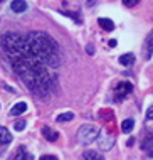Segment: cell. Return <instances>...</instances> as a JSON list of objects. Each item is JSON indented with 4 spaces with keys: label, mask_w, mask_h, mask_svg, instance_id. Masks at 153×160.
I'll return each mask as SVG.
<instances>
[{
    "label": "cell",
    "mask_w": 153,
    "mask_h": 160,
    "mask_svg": "<svg viewBox=\"0 0 153 160\" xmlns=\"http://www.w3.org/2000/svg\"><path fill=\"white\" fill-rule=\"evenodd\" d=\"M29 49L42 64L47 68H59L61 64V54H59V46L47 32L42 31H32L25 34Z\"/></svg>",
    "instance_id": "6da1fadb"
},
{
    "label": "cell",
    "mask_w": 153,
    "mask_h": 160,
    "mask_svg": "<svg viewBox=\"0 0 153 160\" xmlns=\"http://www.w3.org/2000/svg\"><path fill=\"white\" fill-rule=\"evenodd\" d=\"M98 135H99L98 128L93 127V125H82V127L77 130V140H79V143H82V145L93 143L96 138H98Z\"/></svg>",
    "instance_id": "7a4b0ae2"
},
{
    "label": "cell",
    "mask_w": 153,
    "mask_h": 160,
    "mask_svg": "<svg viewBox=\"0 0 153 160\" xmlns=\"http://www.w3.org/2000/svg\"><path fill=\"white\" fill-rule=\"evenodd\" d=\"M96 140H98V145H99L101 150H109L113 145H115V135H113L108 128H104L103 132L98 135Z\"/></svg>",
    "instance_id": "3957f363"
},
{
    "label": "cell",
    "mask_w": 153,
    "mask_h": 160,
    "mask_svg": "<svg viewBox=\"0 0 153 160\" xmlns=\"http://www.w3.org/2000/svg\"><path fill=\"white\" fill-rule=\"evenodd\" d=\"M133 91V84L128 83V81H121V83L116 84L115 88V99L116 101H121V99H125L128 94H131Z\"/></svg>",
    "instance_id": "277c9868"
},
{
    "label": "cell",
    "mask_w": 153,
    "mask_h": 160,
    "mask_svg": "<svg viewBox=\"0 0 153 160\" xmlns=\"http://www.w3.org/2000/svg\"><path fill=\"white\" fill-rule=\"evenodd\" d=\"M151 56H153V31L148 34L145 42H143V58L151 59Z\"/></svg>",
    "instance_id": "5b68a950"
},
{
    "label": "cell",
    "mask_w": 153,
    "mask_h": 160,
    "mask_svg": "<svg viewBox=\"0 0 153 160\" xmlns=\"http://www.w3.org/2000/svg\"><path fill=\"white\" fill-rule=\"evenodd\" d=\"M10 8L15 12V14H22V12L27 10V3H25V0H12Z\"/></svg>",
    "instance_id": "8992f818"
},
{
    "label": "cell",
    "mask_w": 153,
    "mask_h": 160,
    "mask_svg": "<svg viewBox=\"0 0 153 160\" xmlns=\"http://www.w3.org/2000/svg\"><path fill=\"white\" fill-rule=\"evenodd\" d=\"M25 111H27V103L20 101V103H17V105H14V108L10 110V115L12 116H19L22 113H25Z\"/></svg>",
    "instance_id": "52a82bcc"
},
{
    "label": "cell",
    "mask_w": 153,
    "mask_h": 160,
    "mask_svg": "<svg viewBox=\"0 0 153 160\" xmlns=\"http://www.w3.org/2000/svg\"><path fill=\"white\" fill-rule=\"evenodd\" d=\"M42 135L46 137V140H49V142H56L59 138V133L54 132V130H51L49 127H44L42 128Z\"/></svg>",
    "instance_id": "ba28073f"
},
{
    "label": "cell",
    "mask_w": 153,
    "mask_h": 160,
    "mask_svg": "<svg viewBox=\"0 0 153 160\" xmlns=\"http://www.w3.org/2000/svg\"><path fill=\"white\" fill-rule=\"evenodd\" d=\"M82 158L84 160H104V157L99 152H96V150H86L84 153H82Z\"/></svg>",
    "instance_id": "9c48e42d"
},
{
    "label": "cell",
    "mask_w": 153,
    "mask_h": 160,
    "mask_svg": "<svg viewBox=\"0 0 153 160\" xmlns=\"http://www.w3.org/2000/svg\"><path fill=\"white\" fill-rule=\"evenodd\" d=\"M10 142H12L10 132H8L5 127H0V143L5 145V143H10Z\"/></svg>",
    "instance_id": "30bf717a"
},
{
    "label": "cell",
    "mask_w": 153,
    "mask_h": 160,
    "mask_svg": "<svg viewBox=\"0 0 153 160\" xmlns=\"http://www.w3.org/2000/svg\"><path fill=\"white\" fill-rule=\"evenodd\" d=\"M98 24H99V27H103L104 31H113L115 29V22H113L111 19H106V17H101V19L98 20Z\"/></svg>",
    "instance_id": "8fae6325"
},
{
    "label": "cell",
    "mask_w": 153,
    "mask_h": 160,
    "mask_svg": "<svg viewBox=\"0 0 153 160\" xmlns=\"http://www.w3.org/2000/svg\"><path fill=\"white\" fill-rule=\"evenodd\" d=\"M120 64H123V66H131V64H135V54L126 52L123 56H120Z\"/></svg>",
    "instance_id": "7c38bea8"
},
{
    "label": "cell",
    "mask_w": 153,
    "mask_h": 160,
    "mask_svg": "<svg viewBox=\"0 0 153 160\" xmlns=\"http://www.w3.org/2000/svg\"><path fill=\"white\" fill-rule=\"evenodd\" d=\"M133 127H135V120H131V118H126L125 122H121V132H125V133H130L133 130Z\"/></svg>",
    "instance_id": "4fadbf2b"
},
{
    "label": "cell",
    "mask_w": 153,
    "mask_h": 160,
    "mask_svg": "<svg viewBox=\"0 0 153 160\" xmlns=\"http://www.w3.org/2000/svg\"><path fill=\"white\" fill-rule=\"evenodd\" d=\"M153 147V135H150V133H148V135L143 138V142H141V148L143 150H150Z\"/></svg>",
    "instance_id": "5bb4252c"
},
{
    "label": "cell",
    "mask_w": 153,
    "mask_h": 160,
    "mask_svg": "<svg viewBox=\"0 0 153 160\" xmlns=\"http://www.w3.org/2000/svg\"><path fill=\"white\" fill-rule=\"evenodd\" d=\"M72 118H74V115L71 113V111H67V113L59 115L57 118H56V122H59V123H66V122H71Z\"/></svg>",
    "instance_id": "9a60e30c"
},
{
    "label": "cell",
    "mask_w": 153,
    "mask_h": 160,
    "mask_svg": "<svg viewBox=\"0 0 153 160\" xmlns=\"http://www.w3.org/2000/svg\"><path fill=\"white\" fill-rule=\"evenodd\" d=\"M19 158H20V160H34L32 155L25 152V148H24V147H20V148H19Z\"/></svg>",
    "instance_id": "2e32d148"
},
{
    "label": "cell",
    "mask_w": 153,
    "mask_h": 160,
    "mask_svg": "<svg viewBox=\"0 0 153 160\" xmlns=\"http://www.w3.org/2000/svg\"><path fill=\"white\" fill-rule=\"evenodd\" d=\"M25 125H27V122H25V120H19V122L15 123V130H17V132H22V130L25 128Z\"/></svg>",
    "instance_id": "e0dca14e"
},
{
    "label": "cell",
    "mask_w": 153,
    "mask_h": 160,
    "mask_svg": "<svg viewBox=\"0 0 153 160\" xmlns=\"http://www.w3.org/2000/svg\"><path fill=\"white\" fill-rule=\"evenodd\" d=\"M64 15H67V17H71V19H74V22L76 24H81V17H77L76 14H72V12H62Z\"/></svg>",
    "instance_id": "ac0fdd59"
},
{
    "label": "cell",
    "mask_w": 153,
    "mask_h": 160,
    "mask_svg": "<svg viewBox=\"0 0 153 160\" xmlns=\"http://www.w3.org/2000/svg\"><path fill=\"white\" fill-rule=\"evenodd\" d=\"M140 0H123V5L125 7H135Z\"/></svg>",
    "instance_id": "d6986e66"
},
{
    "label": "cell",
    "mask_w": 153,
    "mask_h": 160,
    "mask_svg": "<svg viewBox=\"0 0 153 160\" xmlns=\"http://www.w3.org/2000/svg\"><path fill=\"white\" fill-rule=\"evenodd\" d=\"M146 120H153V105L148 108V111H146Z\"/></svg>",
    "instance_id": "ffe728a7"
},
{
    "label": "cell",
    "mask_w": 153,
    "mask_h": 160,
    "mask_svg": "<svg viewBox=\"0 0 153 160\" xmlns=\"http://www.w3.org/2000/svg\"><path fill=\"white\" fill-rule=\"evenodd\" d=\"M41 160H59L57 157H54V155H42Z\"/></svg>",
    "instance_id": "44dd1931"
},
{
    "label": "cell",
    "mask_w": 153,
    "mask_h": 160,
    "mask_svg": "<svg viewBox=\"0 0 153 160\" xmlns=\"http://www.w3.org/2000/svg\"><path fill=\"white\" fill-rule=\"evenodd\" d=\"M96 2H98V0H87L86 5H87V7H93V5H96Z\"/></svg>",
    "instance_id": "7402d4cb"
},
{
    "label": "cell",
    "mask_w": 153,
    "mask_h": 160,
    "mask_svg": "<svg viewBox=\"0 0 153 160\" xmlns=\"http://www.w3.org/2000/svg\"><path fill=\"white\" fill-rule=\"evenodd\" d=\"M86 49H87V52H89V54H94V47H93V46H91V44H89V46H87V47H86Z\"/></svg>",
    "instance_id": "603a6c76"
},
{
    "label": "cell",
    "mask_w": 153,
    "mask_h": 160,
    "mask_svg": "<svg viewBox=\"0 0 153 160\" xmlns=\"http://www.w3.org/2000/svg\"><path fill=\"white\" fill-rule=\"evenodd\" d=\"M109 46H111V47H116V39H109Z\"/></svg>",
    "instance_id": "cb8c5ba5"
},
{
    "label": "cell",
    "mask_w": 153,
    "mask_h": 160,
    "mask_svg": "<svg viewBox=\"0 0 153 160\" xmlns=\"http://www.w3.org/2000/svg\"><path fill=\"white\" fill-rule=\"evenodd\" d=\"M148 155H150V157L153 158V150H150V153H148Z\"/></svg>",
    "instance_id": "d4e9b609"
},
{
    "label": "cell",
    "mask_w": 153,
    "mask_h": 160,
    "mask_svg": "<svg viewBox=\"0 0 153 160\" xmlns=\"http://www.w3.org/2000/svg\"><path fill=\"white\" fill-rule=\"evenodd\" d=\"M2 2H3V0H0V3H2Z\"/></svg>",
    "instance_id": "484cf974"
}]
</instances>
